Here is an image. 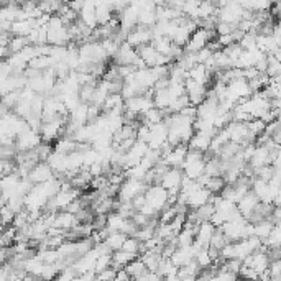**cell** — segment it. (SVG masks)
<instances>
[{
  "mask_svg": "<svg viewBox=\"0 0 281 281\" xmlns=\"http://www.w3.org/2000/svg\"><path fill=\"white\" fill-rule=\"evenodd\" d=\"M35 28L33 20H15L10 25V31L14 33V36H25L27 38L28 33Z\"/></svg>",
  "mask_w": 281,
  "mask_h": 281,
  "instance_id": "cell-13",
  "label": "cell"
},
{
  "mask_svg": "<svg viewBox=\"0 0 281 281\" xmlns=\"http://www.w3.org/2000/svg\"><path fill=\"white\" fill-rule=\"evenodd\" d=\"M188 145H176L169 150V153L163 156V161H165V165L169 168H179L182 165V161H184L186 155H188Z\"/></svg>",
  "mask_w": 281,
  "mask_h": 281,
  "instance_id": "cell-7",
  "label": "cell"
},
{
  "mask_svg": "<svg viewBox=\"0 0 281 281\" xmlns=\"http://www.w3.org/2000/svg\"><path fill=\"white\" fill-rule=\"evenodd\" d=\"M214 30H204V28H198L194 31V33L189 36V40L184 46V53H189V55H196L198 51L204 50L207 46L209 41H212V38H215Z\"/></svg>",
  "mask_w": 281,
  "mask_h": 281,
  "instance_id": "cell-1",
  "label": "cell"
},
{
  "mask_svg": "<svg viewBox=\"0 0 281 281\" xmlns=\"http://www.w3.org/2000/svg\"><path fill=\"white\" fill-rule=\"evenodd\" d=\"M51 178H55L53 171H51V168L46 165V163H38L35 168L30 169L27 179L31 182V184L38 186V184H43V182L50 181Z\"/></svg>",
  "mask_w": 281,
  "mask_h": 281,
  "instance_id": "cell-5",
  "label": "cell"
},
{
  "mask_svg": "<svg viewBox=\"0 0 281 281\" xmlns=\"http://www.w3.org/2000/svg\"><path fill=\"white\" fill-rule=\"evenodd\" d=\"M128 279H130V276L125 273V270H117L114 281H128Z\"/></svg>",
  "mask_w": 281,
  "mask_h": 281,
  "instance_id": "cell-24",
  "label": "cell"
},
{
  "mask_svg": "<svg viewBox=\"0 0 281 281\" xmlns=\"http://www.w3.org/2000/svg\"><path fill=\"white\" fill-rule=\"evenodd\" d=\"M123 270H125V273L128 274L130 278L136 279V278L142 276V274L147 271V268H145V265H143V261L138 257H136L135 260L130 261V263L125 268H123Z\"/></svg>",
  "mask_w": 281,
  "mask_h": 281,
  "instance_id": "cell-17",
  "label": "cell"
},
{
  "mask_svg": "<svg viewBox=\"0 0 281 281\" xmlns=\"http://www.w3.org/2000/svg\"><path fill=\"white\" fill-rule=\"evenodd\" d=\"M125 41H127L133 50H140L142 46H145V44L152 43V30H150V28L136 27V28H133V30L127 35Z\"/></svg>",
  "mask_w": 281,
  "mask_h": 281,
  "instance_id": "cell-4",
  "label": "cell"
},
{
  "mask_svg": "<svg viewBox=\"0 0 281 281\" xmlns=\"http://www.w3.org/2000/svg\"><path fill=\"white\" fill-rule=\"evenodd\" d=\"M215 232V227L211 224V222H201L196 228V235H194V244H198L201 248H207L209 240H211L212 233Z\"/></svg>",
  "mask_w": 281,
  "mask_h": 281,
  "instance_id": "cell-8",
  "label": "cell"
},
{
  "mask_svg": "<svg viewBox=\"0 0 281 281\" xmlns=\"http://www.w3.org/2000/svg\"><path fill=\"white\" fill-rule=\"evenodd\" d=\"M225 244H228V242L225 240V237H224V233L220 232V228H215V232L212 233V237H211V240H209V248H214V250H220L222 247H224Z\"/></svg>",
  "mask_w": 281,
  "mask_h": 281,
  "instance_id": "cell-20",
  "label": "cell"
},
{
  "mask_svg": "<svg viewBox=\"0 0 281 281\" xmlns=\"http://www.w3.org/2000/svg\"><path fill=\"white\" fill-rule=\"evenodd\" d=\"M268 271H270V278L271 279H279V273H281V261L279 260H273L268 265Z\"/></svg>",
  "mask_w": 281,
  "mask_h": 281,
  "instance_id": "cell-22",
  "label": "cell"
},
{
  "mask_svg": "<svg viewBox=\"0 0 281 281\" xmlns=\"http://www.w3.org/2000/svg\"><path fill=\"white\" fill-rule=\"evenodd\" d=\"M211 140H212L211 135L202 133V132H194L191 140L188 142V148L194 150V152H199V153H206L209 147H211Z\"/></svg>",
  "mask_w": 281,
  "mask_h": 281,
  "instance_id": "cell-10",
  "label": "cell"
},
{
  "mask_svg": "<svg viewBox=\"0 0 281 281\" xmlns=\"http://www.w3.org/2000/svg\"><path fill=\"white\" fill-rule=\"evenodd\" d=\"M147 184L143 181L138 179H127L125 182H122L120 188H119V198L120 202H132V199H135L136 196H142L145 194L147 191Z\"/></svg>",
  "mask_w": 281,
  "mask_h": 281,
  "instance_id": "cell-2",
  "label": "cell"
},
{
  "mask_svg": "<svg viewBox=\"0 0 281 281\" xmlns=\"http://www.w3.org/2000/svg\"><path fill=\"white\" fill-rule=\"evenodd\" d=\"M76 225H79L76 215L71 212H66V211H61V212L55 214V220H53V225L51 227H56L63 232H68V230H71V228H74Z\"/></svg>",
  "mask_w": 281,
  "mask_h": 281,
  "instance_id": "cell-9",
  "label": "cell"
},
{
  "mask_svg": "<svg viewBox=\"0 0 281 281\" xmlns=\"http://www.w3.org/2000/svg\"><path fill=\"white\" fill-rule=\"evenodd\" d=\"M163 119H165V112L152 107L150 110H147L145 114H143V125L152 127V125H156V123H161Z\"/></svg>",
  "mask_w": 281,
  "mask_h": 281,
  "instance_id": "cell-16",
  "label": "cell"
},
{
  "mask_svg": "<svg viewBox=\"0 0 281 281\" xmlns=\"http://www.w3.org/2000/svg\"><path fill=\"white\" fill-rule=\"evenodd\" d=\"M135 258H136L135 255L117 250V252H112V263H110V266H112L114 270H123V268H125L130 261L135 260Z\"/></svg>",
  "mask_w": 281,
  "mask_h": 281,
  "instance_id": "cell-14",
  "label": "cell"
},
{
  "mask_svg": "<svg viewBox=\"0 0 281 281\" xmlns=\"http://www.w3.org/2000/svg\"><path fill=\"white\" fill-rule=\"evenodd\" d=\"M128 237V235L125 233H120V232H112V233H109V237L102 242L104 245H106L110 252H117V250H120L122 245H123V242H125V239Z\"/></svg>",
  "mask_w": 281,
  "mask_h": 281,
  "instance_id": "cell-15",
  "label": "cell"
},
{
  "mask_svg": "<svg viewBox=\"0 0 281 281\" xmlns=\"http://www.w3.org/2000/svg\"><path fill=\"white\" fill-rule=\"evenodd\" d=\"M115 273H117V270H114V268L110 266V268H107V270L97 273V274H96V279H97V281H114Z\"/></svg>",
  "mask_w": 281,
  "mask_h": 281,
  "instance_id": "cell-23",
  "label": "cell"
},
{
  "mask_svg": "<svg viewBox=\"0 0 281 281\" xmlns=\"http://www.w3.org/2000/svg\"><path fill=\"white\" fill-rule=\"evenodd\" d=\"M258 204H260V201L257 199V196L250 191L248 194H245L237 204H235V207H237V212L242 215V217L248 220L250 219V215L255 212V209L258 207Z\"/></svg>",
  "mask_w": 281,
  "mask_h": 281,
  "instance_id": "cell-6",
  "label": "cell"
},
{
  "mask_svg": "<svg viewBox=\"0 0 281 281\" xmlns=\"http://www.w3.org/2000/svg\"><path fill=\"white\" fill-rule=\"evenodd\" d=\"M27 46H30V43L25 36H12L10 41H9V50H10L12 55L20 53V51L25 50Z\"/></svg>",
  "mask_w": 281,
  "mask_h": 281,
  "instance_id": "cell-19",
  "label": "cell"
},
{
  "mask_svg": "<svg viewBox=\"0 0 281 281\" xmlns=\"http://www.w3.org/2000/svg\"><path fill=\"white\" fill-rule=\"evenodd\" d=\"M136 51H138V58L145 63L147 68H156V63H158L160 55L156 53V50L153 48L152 43L145 44V46H142L140 50H136Z\"/></svg>",
  "mask_w": 281,
  "mask_h": 281,
  "instance_id": "cell-11",
  "label": "cell"
},
{
  "mask_svg": "<svg viewBox=\"0 0 281 281\" xmlns=\"http://www.w3.org/2000/svg\"><path fill=\"white\" fill-rule=\"evenodd\" d=\"M40 145H41V136L38 132H33V130H27L25 133L17 136V150L22 153L33 152Z\"/></svg>",
  "mask_w": 281,
  "mask_h": 281,
  "instance_id": "cell-3",
  "label": "cell"
},
{
  "mask_svg": "<svg viewBox=\"0 0 281 281\" xmlns=\"http://www.w3.org/2000/svg\"><path fill=\"white\" fill-rule=\"evenodd\" d=\"M120 250L125 252V253H130V255H135V257H138V253L142 252V244L135 237H127Z\"/></svg>",
  "mask_w": 281,
  "mask_h": 281,
  "instance_id": "cell-18",
  "label": "cell"
},
{
  "mask_svg": "<svg viewBox=\"0 0 281 281\" xmlns=\"http://www.w3.org/2000/svg\"><path fill=\"white\" fill-rule=\"evenodd\" d=\"M110 263H112V253H106V255H99V258L96 261V266H94V273H101L104 270H107L110 268Z\"/></svg>",
  "mask_w": 281,
  "mask_h": 281,
  "instance_id": "cell-21",
  "label": "cell"
},
{
  "mask_svg": "<svg viewBox=\"0 0 281 281\" xmlns=\"http://www.w3.org/2000/svg\"><path fill=\"white\" fill-rule=\"evenodd\" d=\"M186 79H191L194 82L201 84V86H207L209 79H211V74L207 73V69L202 66V64H196L191 69L188 71V77Z\"/></svg>",
  "mask_w": 281,
  "mask_h": 281,
  "instance_id": "cell-12",
  "label": "cell"
}]
</instances>
